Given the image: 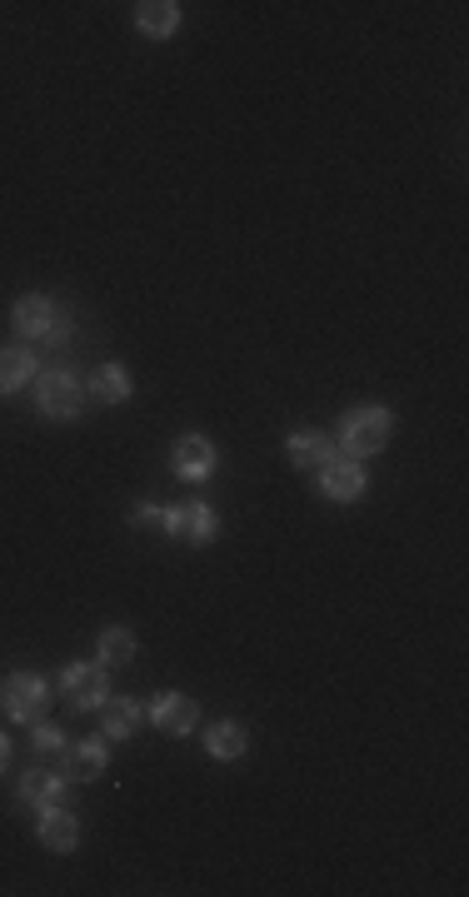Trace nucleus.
Returning <instances> with one entry per match:
<instances>
[{"mask_svg":"<svg viewBox=\"0 0 469 897\" xmlns=\"http://www.w3.org/2000/svg\"><path fill=\"white\" fill-rule=\"evenodd\" d=\"M384 439H390V414L380 404H360V410H345L339 419V444L349 455H380Z\"/></svg>","mask_w":469,"mask_h":897,"instance_id":"obj_1","label":"nucleus"},{"mask_svg":"<svg viewBox=\"0 0 469 897\" xmlns=\"http://www.w3.org/2000/svg\"><path fill=\"white\" fill-rule=\"evenodd\" d=\"M35 410H41L45 419H76V414L86 410V390H80V379L66 374V369H51V374H41Z\"/></svg>","mask_w":469,"mask_h":897,"instance_id":"obj_2","label":"nucleus"},{"mask_svg":"<svg viewBox=\"0 0 469 897\" xmlns=\"http://www.w3.org/2000/svg\"><path fill=\"white\" fill-rule=\"evenodd\" d=\"M45 679H35V673H11V679L0 683V703H5V714L21 718V724H35V718L45 714Z\"/></svg>","mask_w":469,"mask_h":897,"instance_id":"obj_3","label":"nucleus"},{"mask_svg":"<svg viewBox=\"0 0 469 897\" xmlns=\"http://www.w3.org/2000/svg\"><path fill=\"white\" fill-rule=\"evenodd\" d=\"M60 688H66L70 708H96V703H105V673H100L96 663H70Z\"/></svg>","mask_w":469,"mask_h":897,"instance_id":"obj_4","label":"nucleus"},{"mask_svg":"<svg viewBox=\"0 0 469 897\" xmlns=\"http://www.w3.org/2000/svg\"><path fill=\"white\" fill-rule=\"evenodd\" d=\"M150 718H155V728H165L170 738H186L190 728L200 724V708H196V698H186V693H165V698H155Z\"/></svg>","mask_w":469,"mask_h":897,"instance_id":"obj_5","label":"nucleus"},{"mask_svg":"<svg viewBox=\"0 0 469 897\" xmlns=\"http://www.w3.org/2000/svg\"><path fill=\"white\" fill-rule=\"evenodd\" d=\"M210 469H215V444L205 434H186L175 444V474L180 479H205Z\"/></svg>","mask_w":469,"mask_h":897,"instance_id":"obj_6","label":"nucleus"},{"mask_svg":"<svg viewBox=\"0 0 469 897\" xmlns=\"http://www.w3.org/2000/svg\"><path fill=\"white\" fill-rule=\"evenodd\" d=\"M165 529L186 534V539H196V543H210V539H215V514H210L205 504H196V498H190V504H180V508H170V514H165Z\"/></svg>","mask_w":469,"mask_h":897,"instance_id":"obj_7","label":"nucleus"},{"mask_svg":"<svg viewBox=\"0 0 469 897\" xmlns=\"http://www.w3.org/2000/svg\"><path fill=\"white\" fill-rule=\"evenodd\" d=\"M100 767H105V748L100 743H76L60 753V778L66 783H90L100 778Z\"/></svg>","mask_w":469,"mask_h":897,"instance_id":"obj_8","label":"nucleus"},{"mask_svg":"<svg viewBox=\"0 0 469 897\" xmlns=\"http://www.w3.org/2000/svg\"><path fill=\"white\" fill-rule=\"evenodd\" d=\"M325 494L335 498V504H355V498L365 494V469L349 464V459H330L325 464Z\"/></svg>","mask_w":469,"mask_h":897,"instance_id":"obj_9","label":"nucleus"},{"mask_svg":"<svg viewBox=\"0 0 469 897\" xmlns=\"http://www.w3.org/2000/svg\"><path fill=\"white\" fill-rule=\"evenodd\" d=\"M76 838H80V822L70 818L66 808L41 812V843L51 848V853H70V848H76Z\"/></svg>","mask_w":469,"mask_h":897,"instance_id":"obj_10","label":"nucleus"},{"mask_svg":"<svg viewBox=\"0 0 469 897\" xmlns=\"http://www.w3.org/2000/svg\"><path fill=\"white\" fill-rule=\"evenodd\" d=\"M290 459H295L300 469H325L330 459H335V444L325 439L320 429H300V434H290Z\"/></svg>","mask_w":469,"mask_h":897,"instance_id":"obj_11","label":"nucleus"},{"mask_svg":"<svg viewBox=\"0 0 469 897\" xmlns=\"http://www.w3.org/2000/svg\"><path fill=\"white\" fill-rule=\"evenodd\" d=\"M51 325H55V304H51V300L31 294V300L15 304V329H21V335L45 339V335H51Z\"/></svg>","mask_w":469,"mask_h":897,"instance_id":"obj_12","label":"nucleus"},{"mask_svg":"<svg viewBox=\"0 0 469 897\" xmlns=\"http://www.w3.org/2000/svg\"><path fill=\"white\" fill-rule=\"evenodd\" d=\"M90 394H96L100 404H121L131 400V374H125L121 365H100L96 379H90Z\"/></svg>","mask_w":469,"mask_h":897,"instance_id":"obj_13","label":"nucleus"},{"mask_svg":"<svg viewBox=\"0 0 469 897\" xmlns=\"http://www.w3.org/2000/svg\"><path fill=\"white\" fill-rule=\"evenodd\" d=\"M135 21H141L145 35H170L175 21H180V5L175 0H145V5H135Z\"/></svg>","mask_w":469,"mask_h":897,"instance_id":"obj_14","label":"nucleus"},{"mask_svg":"<svg viewBox=\"0 0 469 897\" xmlns=\"http://www.w3.org/2000/svg\"><path fill=\"white\" fill-rule=\"evenodd\" d=\"M205 748H210V758H241L245 748H250V738H245L241 724H215L205 738Z\"/></svg>","mask_w":469,"mask_h":897,"instance_id":"obj_15","label":"nucleus"},{"mask_svg":"<svg viewBox=\"0 0 469 897\" xmlns=\"http://www.w3.org/2000/svg\"><path fill=\"white\" fill-rule=\"evenodd\" d=\"M31 369H35V359L25 349H0V394L21 390L25 379H31Z\"/></svg>","mask_w":469,"mask_h":897,"instance_id":"obj_16","label":"nucleus"},{"mask_svg":"<svg viewBox=\"0 0 469 897\" xmlns=\"http://www.w3.org/2000/svg\"><path fill=\"white\" fill-rule=\"evenodd\" d=\"M60 783H66V778H51V773H25V778H21V798L25 803H41V808H55V803H60Z\"/></svg>","mask_w":469,"mask_h":897,"instance_id":"obj_17","label":"nucleus"},{"mask_svg":"<svg viewBox=\"0 0 469 897\" xmlns=\"http://www.w3.org/2000/svg\"><path fill=\"white\" fill-rule=\"evenodd\" d=\"M100 659L105 663H131L135 659V633L131 628H105V633H100Z\"/></svg>","mask_w":469,"mask_h":897,"instance_id":"obj_18","label":"nucleus"},{"mask_svg":"<svg viewBox=\"0 0 469 897\" xmlns=\"http://www.w3.org/2000/svg\"><path fill=\"white\" fill-rule=\"evenodd\" d=\"M135 718H141V703H131V698L105 703V733L110 738H131L135 733Z\"/></svg>","mask_w":469,"mask_h":897,"instance_id":"obj_19","label":"nucleus"},{"mask_svg":"<svg viewBox=\"0 0 469 897\" xmlns=\"http://www.w3.org/2000/svg\"><path fill=\"white\" fill-rule=\"evenodd\" d=\"M35 753H55V758H60V753H66V738L41 724V728H35Z\"/></svg>","mask_w":469,"mask_h":897,"instance_id":"obj_20","label":"nucleus"},{"mask_svg":"<svg viewBox=\"0 0 469 897\" xmlns=\"http://www.w3.org/2000/svg\"><path fill=\"white\" fill-rule=\"evenodd\" d=\"M135 524H141V529H165V514H160V508H141V514H135Z\"/></svg>","mask_w":469,"mask_h":897,"instance_id":"obj_21","label":"nucleus"},{"mask_svg":"<svg viewBox=\"0 0 469 897\" xmlns=\"http://www.w3.org/2000/svg\"><path fill=\"white\" fill-rule=\"evenodd\" d=\"M5 758H11V743H5V738H0V767H5Z\"/></svg>","mask_w":469,"mask_h":897,"instance_id":"obj_22","label":"nucleus"}]
</instances>
